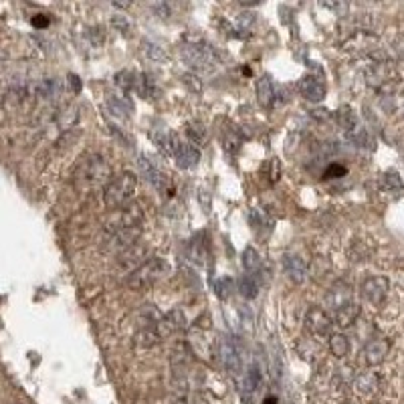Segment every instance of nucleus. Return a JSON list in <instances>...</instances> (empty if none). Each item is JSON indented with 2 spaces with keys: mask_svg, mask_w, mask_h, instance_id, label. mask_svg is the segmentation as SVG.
Returning a JSON list of instances; mask_svg holds the SVG:
<instances>
[{
  "mask_svg": "<svg viewBox=\"0 0 404 404\" xmlns=\"http://www.w3.org/2000/svg\"><path fill=\"white\" fill-rule=\"evenodd\" d=\"M111 178H114L111 168L97 154H91L87 158H83L75 170V186L83 192L99 190V188L105 190V186L111 182Z\"/></svg>",
  "mask_w": 404,
  "mask_h": 404,
  "instance_id": "nucleus-1",
  "label": "nucleus"
},
{
  "mask_svg": "<svg viewBox=\"0 0 404 404\" xmlns=\"http://www.w3.org/2000/svg\"><path fill=\"white\" fill-rule=\"evenodd\" d=\"M135 188H137V176L134 172H121L114 176L104 190V207L111 212L126 209L134 198Z\"/></svg>",
  "mask_w": 404,
  "mask_h": 404,
  "instance_id": "nucleus-2",
  "label": "nucleus"
},
{
  "mask_svg": "<svg viewBox=\"0 0 404 404\" xmlns=\"http://www.w3.org/2000/svg\"><path fill=\"white\" fill-rule=\"evenodd\" d=\"M168 273H170V265H168L166 259H162V257H150L140 269L134 271L126 279V285L130 289H134V291H144V289H148L154 283H158L160 279H164Z\"/></svg>",
  "mask_w": 404,
  "mask_h": 404,
  "instance_id": "nucleus-3",
  "label": "nucleus"
},
{
  "mask_svg": "<svg viewBox=\"0 0 404 404\" xmlns=\"http://www.w3.org/2000/svg\"><path fill=\"white\" fill-rule=\"evenodd\" d=\"M180 57L196 73H209L216 69L219 63L214 49L207 43H184L180 49Z\"/></svg>",
  "mask_w": 404,
  "mask_h": 404,
  "instance_id": "nucleus-4",
  "label": "nucleus"
},
{
  "mask_svg": "<svg viewBox=\"0 0 404 404\" xmlns=\"http://www.w3.org/2000/svg\"><path fill=\"white\" fill-rule=\"evenodd\" d=\"M150 259V249L146 243L137 240L130 249H126L123 253L116 257V273H120V277L128 279L134 271H137L146 261Z\"/></svg>",
  "mask_w": 404,
  "mask_h": 404,
  "instance_id": "nucleus-5",
  "label": "nucleus"
},
{
  "mask_svg": "<svg viewBox=\"0 0 404 404\" xmlns=\"http://www.w3.org/2000/svg\"><path fill=\"white\" fill-rule=\"evenodd\" d=\"M216 356L228 374H233L235 378L243 374V348L237 342V338L223 336L216 344Z\"/></svg>",
  "mask_w": 404,
  "mask_h": 404,
  "instance_id": "nucleus-6",
  "label": "nucleus"
},
{
  "mask_svg": "<svg viewBox=\"0 0 404 404\" xmlns=\"http://www.w3.org/2000/svg\"><path fill=\"white\" fill-rule=\"evenodd\" d=\"M388 291H390V281L386 277H382V275H372V277H366L362 283H360V295H362V300L366 301V303H370V305H382L384 300L388 298Z\"/></svg>",
  "mask_w": 404,
  "mask_h": 404,
  "instance_id": "nucleus-7",
  "label": "nucleus"
},
{
  "mask_svg": "<svg viewBox=\"0 0 404 404\" xmlns=\"http://www.w3.org/2000/svg\"><path fill=\"white\" fill-rule=\"evenodd\" d=\"M140 237H142V226H128V228H120L116 233H109L107 240H105V251L116 255L123 253L126 249L135 245Z\"/></svg>",
  "mask_w": 404,
  "mask_h": 404,
  "instance_id": "nucleus-8",
  "label": "nucleus"
},
{
  "mask_svg": "<svg viewBox=\"0 0 404 404\" xmlns=\"http://www.w3.org/2000/svg\"><path fill=\"white\" fill-rule=\"evenodd\" d=\"M331 326H333V317L328 314V310H324L319 305H314V307L307 310V314H305V328L312 331V336L324 338V336L329 333Z\"/></svg>",
  "mask_w": 404,
  "mask_h": 404,
  "instance_id": "nucleus-9",
  "label": "nucleus"
},
{
  "mask_svg": "<svg viewBox=\"0 0 404 404\" xmlns=\"http://www.w3.org/2000/svg\"><path fill=\"white\" fill-rule=\"evenodd\" d=\"M140 172H142V176L150 182L152 186L158 190V192H162L166 195V190H168V186H170V180H168V174H166L164 170H160L158 166L152 162L148 156H140Z\"/></svg>",
  "mask_w": 404,
  "mask_h": 404,
  "instance_id": "nucleus-10",
  "label": "nucleus"
},
{
  "mask_svg": "<svg viewBox=\"0 0 404 404\" xmlns=\"http://www.w3.org/2000/svg\"><path fill=\"white\" fill-rule=\"evenodd\" d=\"M390 354V342L386 338H372L370 342H366L364 350H362V358L366 362V366L374 368L380 366L386 356Z\"/></svg>",
  "mask_w": 404,
  "mask_h": 404,
  "instance_id": "nucleus-11",
  "label": "nucleus"
},
{
  "mask_svg": "<svg viewBox=\"0 0 404 404\" xmlns=\"http://www.w3.org/2000/svg\"><path fill=\"white\" fill-rule=\"evenodd\" d=\"M354 301V293H352V287L345 283V281H336L328 289V295H326V305L331 312H338L345 307L348 303Z\"/></svg>",
  "mask_w": 404,
  "mask_h": 404,
  "instance_id": "nucleus-12",
  "label": "nucleus"
},
{
  "mask_svg": "<svg viewBox=\"0 0 404 404\" xmlns=\"http://www.w3.org/2000/svg\"><path fill=\"white\" fill-rule=\"evenodd\" d=\"M184 328H186V315H184V312L182 310H172V312L162 315V319L156 326V331H158V336L162 340V338H168V336H172L176 331H182Z\"/></svg>",
  "mask_w": 404,
  "mask_h": 404,
  "instance_id": "nucleus-13",
  "label": "nucleus"
},
{
  "mask_svg": "<svg viewBox=\"0 0 404 404\" xmlns=\"http://www.w3.org/2000/svg\"><path fill=\"white\" fill-rule=\"evenodd\" d=\"M283 271L287 275V279L291 283L301 285L305 279H307V263L301 259L300 255H285L283 257Z\"/></svg>",
  "mask_w": 404,
  "mask_h": 404,
  "instance_id": "nucleus-14",
  "label": "nucleus"
},
{
  "mask_svg": "<svg viewBox=\"0 0 404 404\" xmlns=\"http://www.w3.org/2000/svg\"><path fill=\"white\" fill-rule=\"evenodd\" d=\"M172 158L176 160V166H178L180 170H190V168H195L200 162V150L196 148L195 144H190V142H178L176 152H174Z\"/></svg>",
  "mask_w": 404,
  "mask_h": 404,
  "instance_id": "nucleus-15",
  "label": "nucleus"
},
{
  "mask_svg": "<svg viewBox=\"0 0 404 404\" xmlns=\"http://www.w3.org/2000/svg\"><path fill=\"white\" fill-rule=\"evenodd\" d=\"M300 93L303 99L312 102V104H319L326 97V83L315 75H305L300 81Z\"/></svg>",
  "mask_w": 404,
  "mask_h": 404,
  "instance_id": "nucleus-16",
  "label": "nucleus"
},
{
  "mask_svg": "<svg viewBox=\"0 0 404 404\" xmlns=\"http://www.w3.org/2000/svg\"><path fill=\"white\" fill-rule=\"evenodd\" d=\"M150 137L162 154H166V156H174V152H176V146H178L180 140L178 135L174 134L172 130H168V128H154V130H150Z\"/></svg>",
  "mask_w": 404,
  "mask_h": 404,
  "instance_id": "nucleus-17",
  "label": "nucleus"
},
{
  "mask_svg": "<svg viewBox=\"0 0 404 404\" xmlns=\"http://www.w3.org/2000/svg\"><path fill=\"white\" fill-rule=\"evenodd\" d=\"M105 102H107L109 111L114 116H118V118H130V114L134 111V104H132V99L126 93H111L109 91Z\"/></svg>",
  "mask_w": 404,
  "mask_h": 404,
  "instance_id": "nucleus-18",
  "label": "nucleus"
},
{
  "mask_svg": "<svg viewBox=\"0 0 404 404\" xmlns=\"http://www.w3.org/2000/svg\"><path fill=\"white\" fill-rule=\"evenodd\" d=\"M352 386L356 388L360 396H372L380 388V378L376 372H362L354 378Z\"/></svg>",
  "mask_w": 404,
  "mask_h": 404,
  "instance_id": "nucleus-19",
  "label": "nucleus"
},
{
  "mask_svg": "<svg viewBox=\"0 0 404 404\" xmlns=\"http://www.w3.org/2000/svg\"><path fill=\"white\" fill-rule=\"evenodd\" d=\"M331 317H333V324H336V326H340V328H350V326H354V324L358 322L360 305L356 301H352V303H348V305L342 307V310L333 312Z\"/></svg>",
  "mask_w": 404,
  "mask_h": 404,
  "instance_id": "nucleus-20",
  "label": "nucleus"
},
{
  "mask_svg": "<svg viewBox=\"0 0 404 404\" xmlns=\"http://www.w3.org/2000/svg\"><path fill=\"white\" fill-rule=\"evenodd\" d=\"M257 99H259V104L263 105L265 109H271L275 105L277 93H275V87H273L269 77H261L257 81Z\"/></svg>",
  "mask_w": 404,
  "mask_h": 404,
  "instance_id": "nucleus-21",
  "label": "nucleus"
},
{
  "mask_svg": "<svg viewBox=\"0 0 404 404\" xmlns=\"http://www.w3.org/2000/svg\"><path fill=\"white\" fill-rule=\"evenodd\" d=\"M243 269H245V275L261 279V255L257 253V249L253 247H247L243 251Z\"/></svg>",
  "mask_w": 404,
  "mask_h": 404,
  "instance_id": "nucleus-22",
  "label": "nucleus"
},
{
  "mask_svg": "<svg viewBox=\"0 0 404 404\" xmlns=\"http://www.w3.org/2000/svg\"><path fill=\"white\" fill-rule=\"evenodd\" d=\"M116 85L123 90L126 93L130 91H137L140 93V87H142V75H137L130 69H123L120 73H116Z\"/></svg>",
  "mask_w": 404,
  "mask_h": 404,
  "instance_id": "nucleus-23",
  "label": "nucleus"
},
{
  "mask_svg": "<svg viewBox=\"0 0 404 404\" xmlns=\"http://www.w3.org/2000/svg\"><path fill=\"white\" fill-rule=\"evenodd\" d=\"M237 287H239V293L245 300H255L259 295V289H261V279L251 277V275H240Z\"/></svg>",
  "mask_w": 404,
  "mask_h": 404,
  "instance_id": "nucleus-24",
  "label": "nucleus"
},
{
  "mask_svg": "<svg viewBox=\"0 0 404 404\" xmlns=\"http://www.w3.org/2000/svg\"><path fill=\"white\" fill-rule=\"evenodd\" d=\"M223 146H225L226 152H231V154H237L240 150V146H243V134H240V130L237 126H226L225 130H223Z\"/></svg>",
  "mask_w": 404,
  "mask_h": 404,
  "instance_id": "nucleus-25",
  "label": "nucleus"
},
{
  "mask_svg": "<svg viewBox=\"0 0 404 404\" xmlns=\"http://www.w3.org/2000/svg\"><path fill=\"white\" fill-rule=\"evenodd\" d=\"M329 352L338 360H344L350 354V340L344 333H331L329 336Z\"/></svg>",
  "mask_w": 404,
  "mask_h": 404,
  "instance_id": "nucleus-26",
  "label": "nucleus"
},
{
  "mask_svg": "<svg viewBox=\"0 0 404 404\" xmlns=\"http://www.w3.org/2000/svg\"><path fill=\"white\" fill-rule=\"evenodd\" d=\"M160 342V336L154 328H142L134 338V344L142 350H148V348H154V345Z\"/></svg>",
  "mask_w": 404,
  "mask_h": 404,
  "instance_id": "nucleus-27",
  "label": "nucleus"
},
{
  "mask_svg": "<svg viewBox=\"0 0 404 404\" xmlns=\"http://www.w3.org/2000/svg\"><path fill=\"white\" fill-rule=\"evenodd\" d=\"M186 135H188L190 144H195V146H202L207 142V137H209L204 126L200 121H188L186 123Z\"/></svg>",
  "mask_w": 404,
  "mask_h": 404,
  "instance_id": "nucleus-28",
  "label": "nucleus"
},
{
  "mask_svg": "<svg viewBox=\"0 0 404 404\" xmlns=\"http://www.w3.org/2000/svg\"><path fill=\"white\" fill-rule=\"evenodd\" d=\"M186 253H188V259H190L192 263H198V265H202L204 259H207V249H204V245H202L200 240H192V243L188 245Z\"/></svg>",
  "mask_w": 404,
  "mask_h": 404,
  "instance_id": "nucleus-29",
  "label": "nucleus"
},
{
  "mask_svg": "<svg viewBox=\"0 0 404 404\" xmlns=\"http://www.w3.org/2000/svg\"><path fill=\"white\" fill-rule=\"evenodd\" d=\"M231 289H233V281H231L228 277H221V279L214 281V291H216V295H219L221 300H226V298H228Z\"/></svg>",
  "mask_w": 404,
  "mask_h": 404,
  "instance_id": "nucleus-30",
  "label": "nucleus"
},
{
  "mask_svg": "<svg viewBox=\"0 0 404 404\" xmlns=\"http://www.w3.org/2000/svg\"><path fill=\"white\" fill-rule=\"evenodd\" d=\"M77 120H79V114H77L75 107H69L67 111H63V114L59 116V123L63 130H69V128H71Z\"/></svg>",
  "mask_w": 404,
  "mask_h": 404,
  "instance_id": "nucleus-31",
  "label": "nucleus"
},
{
  "mask_svg": "<svg viewBox=\"0 0 404 404\" xmlns=\"http://www.w3.org/2000/svg\"><path fill=\"white\" fill-rule=\"evenodd\" d=\"M382 184H384V188H388V190H403V182H400V176H398L396 172H386V174L382 176Z\"/></svg>",
  "mask_w": 404,
  "mask_h": 404,
  "instance_id": "nucleus-32",
  "label": "nucleus"
},
{
  "mask_svg": "<svg viewBox=\"0 0 404 404\" xmlns=\"http://www.w3.org/2000/svg\"><path fill=\"white\" fill-rule=\"evenodd\" d=\"M345 176V168L340 164H331L328 166V170L324 172V178L331 180V178H344Z\"/></svg>",
  "mask_w": 404,
  "mask_h": 404,
  "instance_id": "nucleus-33",
  "label": "nucleus"
},
{
  "mask_svg": "<svg viewBox=\"0 0 404 404\" xmlns=\"http://www.w3.org/2000/svg\"><path fill=\"white\" fill-rule=\"evenodd\" d=\"M144 53L150 57V59H164L166 55H164V51L160 49L158 45H154V43H144Z\"/></svg>",
  "mask_w": 404,
  "mask_h": 404,
  "instance_id": "nucleus-34",
  "label": "nucleus"
},
{
  "mask_svg": "<svg viewBox=\"0 0 404 404\" xmlns=\"http://www.w3.org/2000/svg\"><path fill=\"white\" fill-rule=\"evenodd\" d=\"M30 23H32V27H37V29H45V27H49L51 18L47 15H35L30 18Z\"/></svg>",
  "mask_w": 404,
  "mask_h": 404,
  "instance_id": "nucleus-35",
  "label": "nucleus"
},
{
  "mask_svg": "<svg viewBox=\"0 0 404 404\" xmlns=\"http://www.w3.org/2000/svg\"><path fill=\"white\" fill-rule=\"evenodd\" d=\"M176 404H204L200 398H196V396H184V398H180Z\"/></svg>",
  "mask_w": 404,
  "mask_h": 404,
  "instance_id": "nucleus-36",
  "label": "nucleus"
},
{
  "mask_svg": "<svg viewBox=\"0 0 404 404\" xmlns=\"http://www.w3.org/2000/svg\"><path fill=\"white\" fill-rule=\"evenodd\" d=\"M263 404H277V398H275V396H267V398L263 400Z\"/></svg>",
  "mask_w": 404,
  "mask_h": 404,
  "instance_id": "nucleus-37",
  "label": "nucleus"
}]
</instances>
